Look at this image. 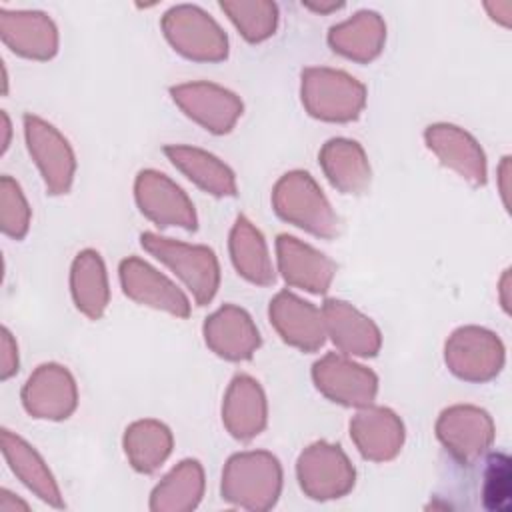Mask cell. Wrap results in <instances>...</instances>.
<instances>
[{
    "instance_id": "cell-32",
    "label": "cell",
    "mask_w": 512,
    "mask_h": 512,
    "mask_svg": "<svg viewBox=\"0 0 512 512\" xmlns=\"http://www.w3.org/2000/svg\"><path fill=\"white\" fill-rule=\"evenodd\" d=\"M32 210L28 200L20 188V184L12 176L0 178V228L6 236L14 240H22L30 228Z\"/></svg>"
},
{
    "instance_id": "cell-22",
    "label": "cell",
    "mask_w": 512,
    "mask_h": 512,
    "mask_svg": "<svg viewBox=\"0 0 512 512\" xmlns=\"http://www.w3.org/2000/svg\"><path fill=\"white\" fill-rule=\"evenodd\" d=\"M268 420L266 394L258 380L248 374H236L228 384L222 402V424L236 440H252Z\"/></svg>"
},
{
    "instance_id": "cell-37",
    "label": "cell",
    "mask_w": 512,
    "mask_h": 512,
    "mask_svg": "<svg viewBox=\"0 0 512 512\" xmlns=\"http://www.w3.org/2000/svg\"><path fill=\"white\" fill-rule=\"evenodd\" d=\"M486 10H490L492 16H494L496 12L502 14V16H500V24H502V26H510V14H512V4H510V2H496V4H494V2H488V4H486Z\"/></svg>"
},
{
    "instance_id": "cell-30",
    "label": "cell",
    "mask_w": 512,
    "mask_h": 512,
    "mask_svg": "<svg viewBox=\"0 0 512 512\" xmlns=\"http://www.w3.org/2000/svg\"><path fill=\"white\" fill-rule=\"evenodd\" d=\"M124 454L130 466L140 474L156 472L172 452L174 438L170 428L154 418L132 422L122 438Z\"/></svg>"
},
{
    "instance_id": "cell-21",
    "label": "cell",
    "mask_w": 512,
    "mask_h": 512,
    "mask_svg": "<svg viewBox=\"0 0 512 512\" xmlns=\"http://www.w3.org/2000/svg\"><path fill=\"white\" fill-rule=\"evenodd\" d=\"M2 42L18 56L50 60L58 52V30L52 18L38 10H0Z\"/></svg>"
},
{
    "instance_id": "cell-33",
    "label": "cell",
    "mask_w": 512,
    "mask_h": 512,
    "mask_svg": "<svg viewBox=\"0 0 512 512\" xmlns=\"http://www.w3.org/2000/svg\"><path fill=\"white\" fill-rule=\"evenodd\" d=\"M482 498L488 510L504 512L510 508V458L502 452L492 454L488 460Z\"/></svg>"
},
{
    "instance_id": "cell-5",
    "label": "cell",
    "mask_w": 512,
    "mask_h": 512,
    "mask_svg": "<svg viewBox=\"0 0 512 512\" xmlns=\"http://www.w3.org/2000/svg\"><path fill=\"white\" fill-rule=\"evenodd\" d=\"M160 26L170 46L188 60L220 62L228 56V38L224 30L198 6H172L162 16Z\"/></svg>"
},
{
    "instance_id": "cell-25",
    "label": "cell",
    "mask_w": 512,
    "mask_h": 512,
    "mask_svg": "<svg viewBox=\"0 0 512 512\" xmlns=\"http://www.w3.org/2000/svg\"><path fill=\"white\" fill-rule=\"evenodd\" d=\"M386 42V24L378 12L360 10L352 18L334 24L328 44L340 56L366 64L380 56Z\"/></svg>"
},
{
    "instance_id": "cell-8",
    "label": "cell",
    "mask_w": 512,
    "mask_h": 512,
    "mask_svg": "<svg viewBox=\"0 0 512 512\" xmlns=\"http://www.w3.org/2000/svg\"><path fill=\"white\" fill-rule=\"evenodd\" d=\"M24 136L48 194L70 192L76 174V156L70 142L50 122L34 114H24Z\"/></svg>"
},
{
    "instance_id": "cell-4",
    "label": "cell",
    "mask_w": 512,
    "mask_h": 512,
    "mask_svg": "<svg viewBox=\"0 0 512 512\" xmlns=\"http://www.w3.org/2000/svg\"><path fill=\"white\" fill-rule=\"evenodd\" d=\"M140 244L184 282L198 306L212 302L220 286V264L212 248L164 238L154 232H142Z\"/></svg>"
},
{
    "instance_id": "cell-38",
    "label": "cell",
    "mask_w": 512,
    "mask_h": 512,
    "mask_svg": "<svg viewBox=\"0 0 512 512\" xmlns=\"http://www.w3.org/2000/svg\"><path fill=\"white\" fill-rule=\"evenodd\" d=\"M302 6H306L308 10L320 12V14H328V12H336L340 8H344V2H302Z\"/></svg>"
},
{
    "instance_id": "cell-39",
    "label": "cell",
    "mask_w": 512,
    "mask_h": 512,
    "mask_svg": "<svg viewBox=\"0 0 512 512\" xmlns=\"http://www.w3.org/2000/svg\"><path fill=\"white\" fill-rule=\"evenodd\" d=\"M508 290H510V270H506V272L502 274V280H500V304H502V308H504V312H506V314L510 312Z\"/></svg>"
},
{
    "instance_id": "cell-26",
    "label": "cell",
    "mask_w": 512,
    "mask_h": 512,
    "mask_svg": "<svg viewBox=\"0 0 512 512\" xmlns=\"http://www.w3.org/2000/svg\"><path fill=\"white\" fill-rule=\"evenodd\" d=\"M166 158L198 188L212 196H236V176L234 172L212 152L184 146V144H168L164 146Z\"/></svg>"
},
{
    "instance_id": "cell-9",
    "label": "cell",
    "mask_w": 512,
    "mask_h": 512,
    "mask_svg": "<svg viewBox=\"0 0 512 512\" xmlns=\"http://www.w3.org/2000/svg\"><path fill=\"white\" fill-rule=\"evenodd\" d=\"M436 438L460 464H474L494 442V422L490 414L472 404H456L436 420Z\"/></svg>"
},
{
    "instance_id": "cell-27",
    "label": "cell",
    "mask_w": 512,
    "mask_h": 512,
    "mask_svg": "<svg viewBox=\"0 0 512 512\" xmlns=\"http://www.w3.org/2000/svg\"><path fill=\"white\" fill-rule=\"evenodd\" d=\"M70 294L86 318H102L110 302V286L100 252L86 248L76 254L70 268Z\"/></svg>"
},
{
    "instance_id": "cell-6",
    "label": "cell",
    "mask_w": 512,
    "mask_h": 512,
    "mask_svg": "<svg viewBox=\"0 0 512 512\" xmlns=\"http://www.w3.org/2000/svg\"><path fill=\"white\" fill-rule=\"evenodd\" d=\"M504 344L488 328L460 326L444 344V362L448 370L466 382H488L504 366Z\"/></svg>"
},
{
    "instance_id": "cell-34",
    "label": "cell",
    "mask_w": 512,
    "mask_h": 512,
    "mask_svg": "<svg viewBox=\"0 0 512 512\" xmlns=\"http://www.w3.org/2000/svg\"><path fill=\"white\" fill-rule=\"evenodd\" d=\"M18 372V346L8 328H2L0 336V378L8 380Z\"/></svg>"
},
{
    "instance_id": "cell-23",
    "label": "cell",
    "mask_w": 512,
    "mask_h": 512,
    "mask_svg": "<svg viewBox=\"0 0 512 512\" xmlns=\"http://www.w3.org/2000/svg\"><path fill=\"white\" fill-rule=\"evenodd\" d=\"M328 182L342 194H364L370 188V162L364 148L350 138H330L318 154Z\"/></svg>"
},
{
    "instance_id": "cell-15",
    "label": "cell",
    "mask_w": 512,
    "mask_h": 512,
    "mask_svg": "<svg viewBox=\"0 0 512 512\" xmlns=\"http://www.w3.org/2000/svg\"><path fill=\"white\" fill-rule=\"evenodd\" d=\"M428 150L462 180L472 186H484L488 178L486 154L478 140L464 128L448 122L430 124L424 130Z\"/></svg>"
},
{
    "instance_id": "cell-17",
    "label": "cell",
    "mask_w": 512,
    "mask_h": 512,
    "mask_svg": "<svg viewBox=\"0 0 512 512\" xmlns=\"http://www.w3.org/2000/svg\"><path fill=\"white\" fill-rule=\"evenodd\" d=\"M202 334L206 346L230 362L250 360L262 342L252 316L236 304H224L212 312L202 326Z\"/></svg>"
},
{
    "instance_id": "cell-14",
    "label": "cell",
    "mask_w": 512,
    "mask_h": 512,
    "mask_svg": "<svg viewBox=\"0 0 512 512\" xmlns=\"http://www.w3.org/2000/svg\"><path fill=\"white\" fill-rule=\"evenodd\" d=\"M120 284L124 294L148 308L168 312L176 318L190 316L188 296L160 270L138 256H128L118 268Z\"/></svg>"
},
{
    "instance_id": "cell-16",
    "label": "cell",
    "mask_w": 512,
    "mask_h": 512,
    "mask_svg": "<svg viewBox=\"0 0 512 512\" xmlns=\"http://www.w3.org/2000/svg\"><path fill=\"white\" fill-rule=\"evenodd\" d=\"M268 316L274 330L286 344L302 352H316L322 348L326 340L324 318L322 310L312 302L290 290H282L270 300Z\"/></svg>"
},
{
    "instance_id": "cell-19",
    "label": "cell",
    "mask_w": 512,
    "mask_h": 512,
    "mask_svg": "<svg viewBox=\"0 0 512 512\" xmlns=\"http://www.w3.org/2000/svg\"><path fill=\"white\" fill-rule=\"evenodd\" d=\"M320 310L326 336H330L342 354L372 358L380 352L382 334L372 318L362 314L358 308L344 300L328 298Z\"/></svg>"
},
{
    "instance_id": "cell-18",
    "label": "cell",
    "mask_w": 512,
    "mask_h": 512,
    "mask_svg": "<svg viewBox=\"0 0 512 512\" xmlns=\"http://www.w3.org/2000/svg\"><path fill=\"white\" fill-rule=\"evenodd\" d=\"M276 262L288 286L312 294L328 292L336 274V264L326 254L288 234L276 238Z\"/></svg>"
},
{
    "instance_id": "cell-29",
    "label": "cell",
    "mask_w": 512,
    "mask_h": 512,
    "mask_svg": "<svg viewBox=\"0 0 512 512\" xmlns=\"http://www.w3.org/2000/svg\"><path fill=\"white\" fill-rule=\"evenodd\" d=\"M204 468L198 460L186 458L178 462L152 490V512H188L194 510L204 496Z\"/></svg>"
},
{
    "instance_id": "cell-2",
    "label": "cell",
    "mask_w": 512,
    "mask_h": 512,
    "mask_svg": "<svg viewBox=\"0 0 512 512\" xmlns=\"http://www.w3.org/2000/svg\"><path fill=\"white\" fill-rule=\"evenodd\" d=\"M306 112L322 122H352L366 106V86L344 70L310 66L300 76Z\"/></svg>"
},
{
    "instance_id": "cell-35",
    "label": "cell",
    "mask_w": 512,
    "mask_h": 512,
    "mask_svg": "<svg viewBox=\"0 0 512 512\" xmlns=\"http://www.w3.org/2000/svg\"><path fill=\"white\" fill-rule=\"evenodd\" d=\"M0 510L2 512H14V510H28V504L20 498H14L12 492H8L6 488L0 490Z\"/></svg>"
},
{
    "instance_id": "cell-11",
    "label": "cell",
    "mask_w": 512,
    "mask_h": 512,
    "mask_svg": "<svg viewBox=\"0 0 512 512\" xmlns=\"http://www.w3.org/2000/svg\"><path fill=\"white\" fill-rule=\"evenodd\" d=\"M134 198L140 212L160 228L196 230L198 216L186 192L158 170H142L134 180Z\"/></svg>"
},
{
    "instance_id": "cell-10",
    "label": "cell",
    "mask_w": 512,
    "mask_h": 512,
    "mask_svg": "<svg viewBox=\"0 0 512 512\" xmlns=\"http://www.w3.org/2000/svg\"><path fill=\"white\" fill-rule=\"evenodd\" d=\"M312 380L328 400L350 408L370 406L378 392V376L342 352H328L316 360Z\"/></svg>"
},
{
    "instance_id": "cell-40",
    "label": "cell",
    "mask_w": 512,
    "mask_h": 512,
    "mask_svg": "<svg viewBox=\"0 0 512 512\" xmlns=\"http://www.w3.org/2000/svg\"><path fill=\"white\" fill-rule=\"evenodd\" d=\"M2 128H4L2 152H6V148H8V144H10V140H8V136H10V120H8V114H6V112H2Z\"/></svg>"
},
{
    "instance_id": "cell-13",
    "label": "cell",
    "mask_w": 512,
    "mask_h": 512,
    "mask_svg": "<svg viewBox=\"0 0 512 512\" xmlns=\"http://www.w3.org/2000/svg\"><path fill=\"white\" fill-rule=\"evenodd\" d=\"M20 396L24 410L40 420H66L78 406L76 380L66 366L56 362L40 364Z\"/></svg>"
},
{
    "instance_id": "cell-28",
    "label": "cell",
    "mask_w": 512,
    "mask_h": 512,
    "mask_svg": "<svg viewBox=\"0 0 512 512\" xmlns=\"http://www.w3.org/2000/svg\"><path fill=\"white\" fill-rule=\"evenodd\" d=\"M230 258L236 272L252 284L270 286L274 284L276 272L262 232L246 218L238 216L228 238Z\"/></svg>"
},
{
    "instance_id": "cell-12",
    "label": "cell",
    "mask_w": 512,
    "mask_h": 512,
    "mask_svg": "<svg viewBox=\"0 0 512 512\" xmlns=\"http://www.w3.org/2000/svg\"><path fill=\"white\" fill-rule=\"evenodd\" d=\"M174 104L212 134H228L242 116V100L214 82H184L170 88Z\"/></svg>"
},
{
    "instance_id": "cell-31",
    "label": "cell",
    "mask_w": 512,
    "mask_h": 512,
    "mask_svg": "<svg viewBox=\"0 0 512 512\" xmlns=\"http://www.w3.org/2000/svg\"><path fill=\"white\" fill-rule=\"evenodd\" d=\"M220 10L252 44L264 42L276 32L278 6L268 0H222Z\"/></svg>"
},
{
    "instance_id": "cell-1",
    "label": "cell",
    "mask_w": 512,
    "mask_h": 512,
    "mask_svg": "<svg viewBox=\"0 0 512 512\" xmlns=\"http://www.w3.org/2000/svg\"><path fill=\"white\" fill-rule=\"evenodd\" d=\"M282 492V466L266 450L232 454L222 470L220 494L238 508L264 512L270 510Z\"/></svg>"
},
{
    "instance_id": "cell-24",
    "label": "cell",
    "mask_w": 512,
    "mask_h": 512,
    "mask_svg": "<svg viewBox=\"0 0 512 512\" xmlns=\"http://www.w3.org/2000/svg\"><path fill=\"white\" fill-rule=\"evenodd\" d=\"M2 454L10 470L30 492H34L48 506L64 508V496L58 488V482L34 446H30L22 436L4 428Z\"/></svg>"
},
{
    "instance_id": "cell-36",
    "label": "cell",
    "mask_w": 512,
    "mask_h": 512,
    "mask_svg": "<svg viewBox=\"0 0 512 512\" xmlns=\"http://www.w3.org/2000/svg\"><path fill=\"white\" fill-rule=\"evenodd\" d=\"M508 178H510V156H504L498 168V180H500V194L502 202L508 208Z\"/></svg>"
},
{
    "instance_id": "cell-20",
    "label": "cell",
    "mask_w": 512,
    "mask_h": 512,
    "mask_svg": "<svg viewBox=\"0 0 512 512\" xmlns=\"http://www.w3.org/2000/svg\"><path fill=\"white\" fill-rule=\"evenodd\" d=\"M350 438L362 458L388 462L402 450L404 424L394 410L370 404L350 420Z\"/></svg>"
},
{
    "instance_id": "cell-3",
    "label": "cell",
    "mask_w": 512,
    "mask_h": 512,
    "mask_svg": "<svg viewBox=\"0 0 512 512\" xmlns=\"http://www.w3.org/2000/svg\"><path fill=\"white\" fill-rule=\"evenodd\" d=\"M272 206L284 222L318 238H334L340 230L338 214L332 210L318 182L304 170L286 172L274 184Z\"/></svg>"
},
{
    "instance_id": "cell-7",
    "label": "cell",
    "mask_w": 512,
    "mask_h": 512,
    "mask_svg": "<svg viewBox=\"0 0 512 512\" xmlns=\"http://www.w3.org/2000/svg\"><path fill=\"white\" fill-rule=\"evenodd\" d=\"M296 478L308 498L334 500L354 488L356 470L338 444L318 440L300 452Z\"/></svg>"
}]
</instances>
